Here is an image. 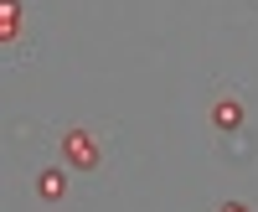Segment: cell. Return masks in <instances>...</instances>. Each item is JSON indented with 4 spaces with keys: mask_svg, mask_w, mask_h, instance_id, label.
I'll return each mask as SVG.
<instances>
[{
    "mask_svg": "<svg viewBox=\"0 0 258 212\" xmlns=\"http://www.w3.org/2000/svg\"><path fill=\"white\" fill-rule=\"evenodd\" d=\"M62 150H68V161L83 166V171H98V161H103L98 140H93L88 130H68V135H62Z\"/></svg>",
    "mask_w": 258,
    "mask_h": 212,
    "instance_id": "6da1fadb",
    "label": "cell"
},
{
    "mask_svg": "<svg viewBox=\"0 0 258 212\" xmlns=\"http://www.w3.org/2000/svg\"><path fill=\"white\" fill-rule=\"evenodd\" d=\"M62 197H68V176H62L57 166H47V171H36V202H47V207H57Z\"/></svg>",
    "mask_w": 258,
    "mask_h": 212,
    "instance_id": "7a4b0ae2",
    "label": "cell"
},
{
    "mask_svg": "<svg viewBox=\"0 0 258 212\" xmlns=\"http://www.w3.org/2000/svg\"><path fill=\"white\" fill-rule=\"evenodd\" d=\"M212 124H217V130H238L243 124V103L238 98H217L212 103Z\"/></svg>",
    "mask_w": 258,
    "mask_h": 212,
    "instance_id": "3957f363",
    "label": "cell"
},
{
    "mask_svg": "<svg viewBox=\"0 0 258 212\" xmlns=\"http://www.w3.org/2000/svg\"><path fill=\"white\" fill-rule=\"evenodd\" d=\"M0 16H6L0 36H6V41H16V36H21V6H16V0H0Z\"/></svg>",
    "mask_w": 258,
    "mask_h": 212,
    "instance_id": "277c9868",
    "label": "cell"
},
{
    "mask_svg": "<svg viewBox=\"0 0 258 212\" xmlns=\"http://www.w3.org/2000/svg\"><path fill=\"white\" fill-rule=\"evenodd\" d=\"M217 212H253V207H243V202H222Z\"/></svg>",
    "mask_w": 258,
    "mask_h": 212,
    "instance_id": "5b68a950",
    "label": "cell"
}]
</instances>
